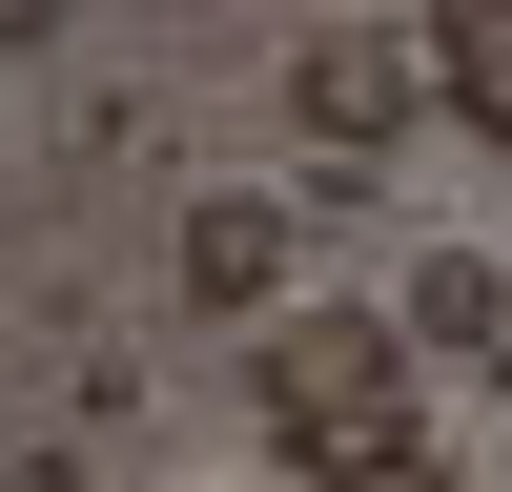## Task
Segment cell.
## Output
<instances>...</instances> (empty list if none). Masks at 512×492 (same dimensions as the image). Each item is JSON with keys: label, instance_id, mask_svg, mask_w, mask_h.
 <instances>
[{"label": "cell", "instance_id": "6da1fadb", "mask_svg": "<svg viewBox=\"0 0 512 492\" xmlns=\"http://www.w3.org/2000/svg\"><path fill=\"white\" fill-rule=\"evenodd\" d=\"M246 410H267V472H308V492H431L451 472L431 390H410V328L328 308V287H267L246 308Z\"/></svg>", "mask_w": 512, "mask_h": 492}, {"label": "cell", "instance_id": "7a4b0ae2", "mask_svg": "<svg viewBox=\"0 0 512 492\" xmlns=\"http://www.w3.org/2000/svg\"><path fill=\"white\" fill-rule=\"evenodd\" d=\"M287 123H308V144H410V123H431V41L410 21H369V0H328L308 41H287Z\"/></svg>", "mask_w": 512, "mask_h": 492}, {"label": "cell", "instance_id": "3957f363", "mask_svg": "<svg viewBox=\"0 0 512 492\" xmlns=\"http://www.w3.org/2000/svg\"><path fill=\"white\" fill-rule=\"evenodd\" d=\"M164 267H185V308H226V328H246V308H267V287H308V226H287L267 185H205Z\"/></svg>", "mask_w": 512, "mask_h": 492}, {"label": "cell", "instance_id": "277c9868", "mask_svg": "<svg viewBox=\"0 0 512 492\" xmlns=\"http://www.w3.org/2000/svg\"><path fill=\"white\" fill-rule=\"evenodd\" d=\"M390 328H410V349H472V369H512V267H492V246H431Z\"/></svg>", "mask_w": 512, "mask_h": 492}, {"label": "cell", "instance_id": "5b68a950", "mask_svg": "<svg viewBox=\"0 0 512 492\" xmlns=\"http://www.w3.org/2000/svg\"><path fill=\"white\" fill-rule=\"evenodd\" d=\"M410 41H431V103L472 123V144H512V0H431Z\"/></svg>", "mask_w": 512, "mask_h": 492}, {"label": "cell", "instance_id": "8992f818", "mask_svg": "<svg viewBox=\"0 0 512 492\" xmlns=\"http://www.w3.org/2000/svg\"><path fill=\"white\" fill-rule=\"evenodd\" d=\"M0 41H62V0H0Z\"/></svg>", "mask_w": 512, "mask_h": 492}]
</instances>
